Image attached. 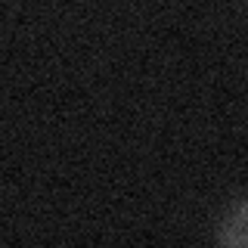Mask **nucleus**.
Instances as JSON below:
<instances>
[{
    "instance_id": "obj_1",
    "label": "nucleus",
    "mask_w": 248,
    "mask_h": 248,
    "mask_svg": "<svg viewBox=\"0 0 248 248\" xmlns=\"http://www.w3.org/2000/svg\"><path fill=\"white\" fill-rule=\"evenodd\" d=\"M217 239H220L223 245H248V199L239 202V205L223 217Z\"/></svg>"
}]
</instances>
